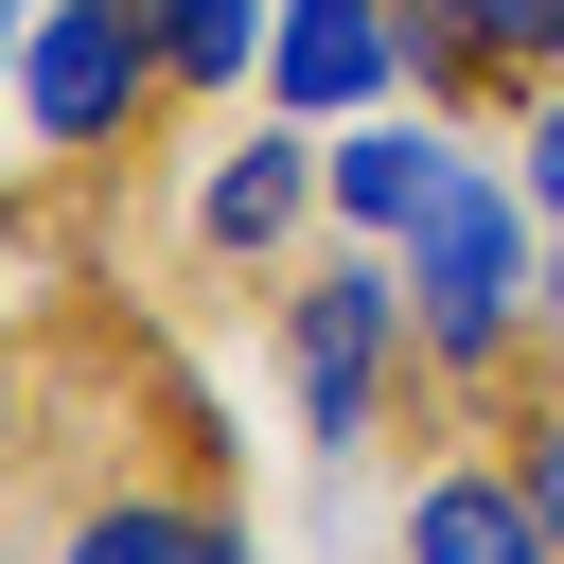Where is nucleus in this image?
I'll return each instance as SVG.
<instances>
[{
    "instance_id": "nucleus-12",
    "label": "nucleus",
    "mask_w": 564,
    "mask_h": 564,
    "mask_svg": "<svg viewBox=\"0 0 564 564\" xmlns=\"http://www.w3.org/2000/svg\"><path fill=\"white\" fill-rule=\"evenodd\" d=\"M511 476H529V511L564 529V405H529V423H511Z\"/></svg>"
},
{
    "instance_id": "nucleus-1",
    "label": "nucleus",
    "mask_w": 564,
    "mask_h": 564,
    "mask_svg": "<svg viewBox=\"0 0 564 564\" xmlns=\"http://www.w3.org/2000/svg\"><path fill=\"white\" fill-rule=\"evenodd\" d=\"M405 335H423V370H494L511 335H529V176H494V159H458L423 212H405Z\"/></svg>"
},
{
    "instance_id": "nucleus-14",
    "label": "nucleus",
    "mask_w": 564,
    "mask_h": 564,
    "mask_svg": "<svg viewBox=\"0 0 564 564\" xmlns=\"http://www.w3.org/2000/svg\"><path fill=\"white\" fill-rule=\"evenodd\" d=\"M546 317H564V229H546Z\"/></svg>"
},
{
    "instance_id": "nucleus-9",
    "label": "nucleus",
    "mask_w": 564,
    "mask_h": 564,
    "mask_svg": "<svg viewBox=\"0 0 564 564\" xmlns=\"http://www.w3.org/2000/svg\"><path fill=\"white\" fill-rule=\"evenodd\" d=\"M53 564H247V529L212 494H88L53 529Z\"/></svg>"
},
{
    "instance_id": "nucleus-10",
    "label": "nucleus",
    "mask_w": 564,
    "mask_h": 564,
    "mask_svg": "<svg viewBox=\"0 0 564 564\" xmlns=\"http://www.w3.org/2000/svg\"><path fill=\"white\" fill-rule=\"evenodd\" d=\"M264 35H282L264 0H159V70H176V88H247Z\"/></svg>"
},
{
    "instance_id": "nucleus-7",
    "label": "nucleus",
    "mask_w": 564,
    "mask_h": 564,
    "mask_svg": "<svg viewBox=\"0 0 564 564\" xmlns=\"http://www.w3.org/2000/svg\"><path fill=\"white\" fill-rule=\"evenodd\" d=\"M441 176H458V141H441L423 106H370V123L335 141V229H352V247H405V212H423Z\"/></svg>"
},
{
    "instance_id": "nucleus-13",
    "label": "nucleus",
    "mask_w": 564,
    "mask_h": 564,
    "mask_svg": "<svg viewBox=\"0 0 564 564\" xmlns=\"http://www.w3.org/2000/svg\"><path fill=\"white\" fill-rule=\"evenodd\" d=\"M35 18H53V0H0V70H18V53H35Z\"/></svg>"
},
{
    "instance_id": "nucleus-2",
    "label": "nucleus",
    "mask_w": 564,
    "mask_h": 564,
    "mask_svg": "<svg viewBox=\"0 0 564 564\" xmlns=\"http://www.w3.org/2000/svg\"><path fill=\"white\" fill-rule=\"evenodd\" d=\"M282 352H300V441L352 458V441L388 423V352H423V335H405V264H370V247L317 264V282L282 300Z\"/></svg>"
},
{
    "instance_id": "nucleus-6",
    "label": "nucleus",
    "mask_w": 564,
    "mask_h": 564,
    "mask_svg": "<svg viewBox=\"0 0 564 564\" xmlns=\"http://www.w3.org/2000/svg\"><path fill=\"white\" fill-rule=\"evenodd\" d=\"M317 194H335V159H317V141H300V106H282V123H247V141L212 159V194H194V247H229V264H247V247H282Z\"/></svg>"
},
{
    "instance_id": "nucleus-11",
    "label": "nucleus",
    "mask_w": 564,
    "mask_h": 564,
    "mask_svg": "<svg viewBox=\"0 0 564 564\" xmlns=\"http://www.w3.org/2000/svg\"><path fill=\"white\" fill-rule=\"evenodd\" d=\"M511 176H529V212L564 229V88H529V141H511Z\"/></svg>"
},
{
    "instance_id": "nucleus-4",
    "label": "nucleus",
    "mask_w": 564,
    "mask_h": 564,
    "mask_svg": "<svg viewBox=\"0 0 564 564\" xmlns=\"http://www.w3.org/2000/svg\"><path fill=\"white\" fill-rule=\"evenodd\" d=\"M264 106H335V123H370V106H405V0H282V35H264Z\"/></svg>"
},
{
    "instance_id": "nucleus-8",
    "label": "nucleus",
    "mask_w": 564,
    "mask_h": 564,
    "mask_svg": "<svg viewBox=\"0 0 564 564\" xmlns=\"http://www.w3.org/2000/svg\"><path fill=\"white\" fill-rule=\"evenodd\" d=\"M546 53H564V0H405V88H476V70L546 88Z\"/></svg>"
},
{
    "instance_id": "nucleus-5",
    "label": "nucleus",
    "mask_w": 564,
    "mask_h": 564,
    "mask_svg": "<svg viewBox=\"0 0 564 564\" xmlns=\"http://www.w3.org/2000/svg\"><path fill=\"white\" fill-rule=\"evenodd\" d=\"M405 564H564V529L529 511L511 458H423L405 476Z\"/></svg>"
},
{
    "instance_id": "nucleus-3",
    "label": "nucleus",
    "mask_w": 564,
    "mask_h": 564,
    "mask_svg": "<svg viewBox=\"0 0 564 564\" xmlns=\"http://www.w3.org/2000/svg\"><path fill=\"white\" fill-rule=\"evenodd\" d=\"M159 88H176V70H159V0H53L35 53H18V106H35L53 159H106Z\"/></svg>"
},
{
    "instance_id": "nucleus-15",
    "label": "nucleus",
    "mask_w": 564,
    "mask_h": 564,
    "mask_svg": "<svg viewBox=\"0 0 564 564\" xmlns=\"http://www.w3.org/2000/svg\"><path fill=\"white\" fill-rule=\"evenodd\" d=\"M0 441H18V388H0Z\"/></svg>"
}]
</instances>
